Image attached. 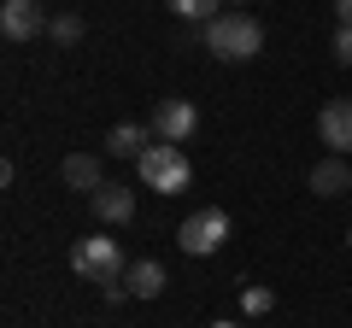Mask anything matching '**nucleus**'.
I'll return each mask as SVG.
<instances>
[{"label":"nucleus","instance_id":"f257e3e1","mask_svg":"<svg viewBox=\"0 0 352 328\" xmlns=\"http://www.w3.org/2000/svg\"><path fill=\"white\" fill-rule=\"evenodd\" d=\"M206 47H212L217 59L241 65V59H252V53L264 47V24H258L252 12H223V18L206 24Z\"/></svg>","mask_w":352,"mask_h":328},{"label":"nucleus","instance_id":"f03ea898","mask_svg":"<svg viewBox=\"0 0 352 328\" xmlns=\"http://www.w3.org/2000/svg\"><path fill=\"white\" fill-rule=\"evenodd\" d=\"M71 270L82 281H100V288H106V281H124L129 264H124V246H118L112 235H88V240L71 246Z\"/></svg>","mask_w":352,"mask_h":328},{"label":"nucleus","instance_id":"7ed1b4c3","mask_svg":"<svg viewBox=\"0 0 352 328\" xmlns=\"http://www.w3.org/2000/svg\"><path fill=\"white\" fill-rule=\"evenodd\" d=\"M135 170H141V182L159 188V194H182V188H188V176H194V170H188V152L170 147V141H153V147L135 159Z\"/></svg>","mask_w":352,"mask_h":328},{"label":"nucleus","instance_id":"20e7f679","mask_svg":"<svg viewBox=\"0 0 352 328\" xmlns=\"http://www.w3.org/2000/svg\"><path fill=\"white\" fill-rule=\"evenodd\" d=\"M229 240V211H217V205H206V211H194L188 223L176 229V246L188 258H206V253H217Z\"/></svg>","mask_w":352,"mask_h":328},{"label":"nucleus","instance_id":"39448f33","mask_svg":"<svg viewBox=\"0 0 352 328\" xmlns=\"http://www.w3.org/2000/svg\"><path fill=\"white\" fill-rule=\"evenodd\" d=\"M194 129H200V112H194L188 100H176V94H170V100H159V106H153V135H159V141L182 147V141H188Z\"/></svg>","mask_w":352,"mask_h":328},{"label":"nucleus","instance_id":"423d86ee","mask_svg":"<svg viewBox=\"0 0 352 328\" xmlns=\"http://www.w3.org/2000/svg\"><path fill=\"white\" fill-rule=\"evenodd\" d=\"M47 24H53V18H47L41 0H6V6H0V30H6V41H36Z\"/></svg>","mask_w":352,"mask_h":328},{"label":"nucleus","instance_id":"0eeeda50","mask_svg":"<svg viewBox=\"0 0 352 328\" xmlns=\"http://www.w3.org/2000/svg\"><path fill=\"white\" fill-rule=\"evenodd\" d=\"M317 135L329 152H352V100H329L317 112Z\"/></svg>","mask_w":352,"mask_h":328},{"label":"nucleus","instance_id":"6e6552de","mask_svg":"<svg viewBox=\"0 0 352 328\" xmlns=\"http://www.w3.org/2000/svg\"><path fill=\"white\" fill-rule=\"evenodd\" d=\"M88 205L100 223H135V188H124V182H106L100 194H88Z\"/></svg>","mask_w":352,"mask_h":328},{"label":"nucleus","instance_id":"1a4fd4ad","mask_svg":"<svg viewBox=\"0 0 352 328\" xmlns=\"http://www.w3.org/2000/svg\"><path fill=\"white\" fill-rule=\"evenodd\" d=\"M153 141H159V135L141 129V124H112V129H106V152H112V159H141Z\"/></svg>","mask_w":352,"mask_h":328},{"label":"nucleus","instance_id":"9d476101","mask_svg":"<svg viewBox=\"0 0 352 328\" xmlns=\"http://www.w3.org/2000/svg\"><path fill=\"white\" fill-rule=\"evenodd\" d=\"M311 188H317V200H335V194H346V188H352V164L340 159V152H329V159L311 170Z\"/></svg>","mask_w":352,"mask_h":328},{"label":"nucleus","instance_id":"9b49d317","mask_svg":"<svg viewBox=\"0 0 352 328\" xmlns=\"http://www.w3.org/2000/svg\"><path fill=\"white\" fill-rule=\"evenodd\" d=\"M65 182H71L76 194H100V188H106L100 159H94V152H71V159H65Z\"/></svg>","mask_w":352,"mask_h":328},{"label":"nucleus","instance_id":"f8f14e48","mask_svg":"<svg viewBox=\"0 0 352 328\" xmlns=\"http://www.w3.org/2000/svg\"><path fill=\"white\" fill-rule=\"evenodd\" d=\"M164 281H170V276H164L159 258H141V264H129V293H135V299H159Z\"/></svg>","mask_w":352,"mask_h":328},{"label":"nucleus","instance_id":"ddd939ff","mask_svg":"<svg viewBox=\"0 0 352 328\" xmlns=\"http://www.w3.org/2000/svg\"><path fill=\"white\" fill-rule=\"evenodd\" d=\"M170 12L176 18H188V24H212V18H223V0H170Z\"/></svg>","mask_w":352,"mask_h":328},{"label":"nucleus","instance_id":"4468645a","mask_svg":"<svg viewBox=\"0 0 352 328\" xmlns=\"http://www.w3.org/2000/svg\"><path fill=\"white\" fill-rule=\"evenodd\" d=\"M47 36L59 41V47H71V41H82V18H76V12H59V18L47 24Z\"/></svg>","mask_w":352,"mask_h":328},{"label":"nucleus","instance_id":"2eb2a0df","mask_svg":"<svg viewBox=\"0 0 352 328\" xmlns=\"http://www.w3.org/2000/svg\"><path fill=\"white\" fill-rule=\"evenodd\" d=\"M241 305H247L252 316H264V311H270V288H247V299H241Z\"/></svg>","mask_w":352,"mask_h":328},{"label":"nucleus","instance_id":"dca6fc26","mask_svg":"<svg viewBox=\"0 0 352 328\" xmlns=\"http://www.w3.org/2000/svg\"><path fill=\"white\" fill-rule=\"evenodd\" d=\"M335 59H340V65H352V24H340V30H335Z\"/></svg>","mask_w":352,"mask_h":328},{"label":"nucleus","instance_id":"f3484780","mask_svg":"<svg viewBox=\"0 0 352 328\" xmlns=\"http://www.w3.org/2000/svg\"><path fill=\"white\" fill-rule=\"evenodd\" d=\"M335 18H340V24H352V0H335Z\"/></svg>","mask_w":352,"mask_h":328},{"label":"nucleus","instance_id":"a211bd4d","mask_svg":"<svg viewBox=\"0 0 352 328\" xmlns=\"http://www.w3.org/2000/svg\"><path fill=\"white\" fill-rule=\"evenodd\" d=\"M217 328H235V323H217Z\"/></svg>","mask_w":352,"mask_h":328},{"label":"nucleus","instance_id":"6ab92c4d","mask_svg":"<svg viewBox=\"0 0 352 328\" xmlns=\"http://www.w3.org/2000/svg\"><path fill=\"white\" fill-rule=\"evenodd\" d=\"M346 246H352V229H346Z\"/></svg>","mask_w":352,"mask_h":328}]
</instances>
